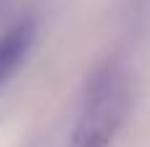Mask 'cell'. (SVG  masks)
<instances>
[{"label": "cell", "mask_w": 150, "mask_h": 147, "mask_svg": "<svg viewBox=\"0 0 150 147\" xmlns=\"http://www.w3.org/2000/svg\"><path fill=\"white\" fill-rule=\"evenodd\" d=\"M127 110L129 92L124 74L116 66L100 68L87 87V97L71 132L69 147H111L127 118Z\"/></svg>", "instance_id": "cell-1"}, {"label": "cell", "mask_w": 150, "mask_h": 147, "mask_svg": "<svg viewBox=\"0 0 150 147\" xmlns=\"http://www.w3.org/2000/svg\"><path fill=\"white\" fill-rule=\"evenodd\" d=\"M34 45V21L24 18L0 37V87L21 68L24 58Z\"/></svg>", "instance_id": "cell-2"}, {"label": "cell", "mask_w": 150, "mask_h": 147, "mask_svg": "<svg viewBox=\"0 0 150 147\" xmlns=\"http://www.w3.org/2000/svg\"><path fill=\"white\" fill-rule=\"evenodd\" d=\"M3 5H5V0H0V11H3Z\"/></svg>", "instance_id": "cell-3"}]
</instances>
